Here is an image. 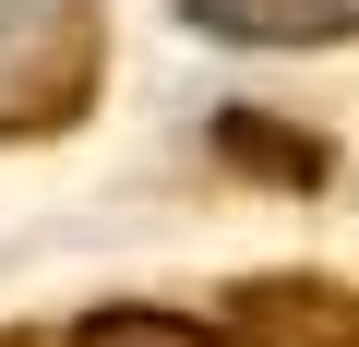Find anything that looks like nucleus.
<instances>
[{
  "instance_id": "1",
  "label": "nucleus",
  "mask_w": 359,
  "mask_h": 347,
  "mask_svg": "<svg viewBox=\"0 0 359 347\" xmlns=\"http://www.w3.org/2000/svg\"><path fill=\"white\" fill-rule=\"evenodd\" d=\"M96 84H108V13H96V0H60V13L36 25V48L0 72V144L72 132V120L96 108Z\"/></svg>"
},
{
  "instance_id": "2",
  "label": "nucleus",
  "mask_w": 359,
  "mask_h": 347,
  "mask_svg": "<svg viewBox=\"0 0 359 347\" xmlns=\"http://www.w3.org/2000/svg\"><path fill=\"white\" fill-rule=\"evenodd\" d=\"M216 323H228L240 347H359V287L276 264V275H240V287L216 299Z\"/></svg>"
},
{
  "instance_id": "3",
  "label": "nucleus",
  "mask_w": 359,
  "mask_h": 347,
  "mask_svg": "<svg viewBox=\"0 0 359 347\" xmlns=\"http://www.w3.org/2000/svg\"><path fill=\"white\" fill-rule=\"evenodd\" d=\"M180 13L240 48H347L359 36V0H180Z\"/></svg>"
},
{
  "instance_id": "4",
  "label": "nucleus",
  "mask_w": 359,
  "mask_h": 347,
  "mask_svg": "<svg viewBox=\"0 0 359 347\" xmlns=\"http://www.w3.org/2000/svg\"><path fill=\"white\" fill-rule=\"evenodd\" d=\"M216 156L252 168V180H287V192H311L323 168H335L323 132H287V120H264V108H228V120H216Z\"/></svg>"
},
{
  "instance_id": "5",
  "label": "nucleus",
  "mask_w": 359,
  "mask_h": 347,
  "mask_svg": "<svg viewBox=\"0 0 359 347\" xmlns=\"http://www.w3.org/2000/svg\"><path fill=\"white\" fill-rule=\"evenodd\" d=\"M60 347H240L216 311H168V299H108V311H84Z\"/></svg>"
},
{
  "instance_id": "6",
  "label": "nucleus",
  "mask_w": 359,
  "mask_h": 347,
  "mask_svg": "<svg viewBox=\"0 0 359 347\" xmlns=\"http://www.w3.org/2000/svg\"><path fill=\"white\" fill-rule=\"evenodd\" d=\"M0 347H60V335H25V323H0Z\"/></svg>"
}]
</instances>
